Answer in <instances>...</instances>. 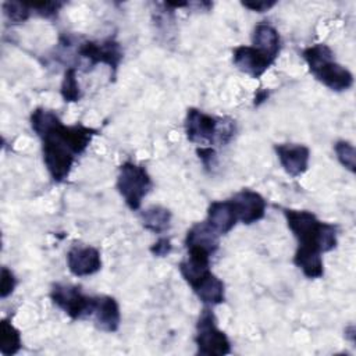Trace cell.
I'll use <instances>...</instances> for the list:
<instances>
[{"label":"cell","mask_w":356,"mask_h":356,"mask_svg":"<svg viewBox=\"0 0 356 356\" xmlns=\"http://www.w3.org/2000/svg\"><path fill=\"white\" fill-rule=\"evenodd\" d=\"M334 150L338 161L349 170L352 174L356 171V152L355 146L348 140H338L334 145Z\"/></svg>","instance_id":"obj_22"},{"label":"cell","mask_w":356,"mask_h":356,"mask_svg":"<svg viewBox=\"0 0 356 356\" xmlns=\"http://www.w3.org/2000/svg\"><path fill=\"white\" fill-rule=\"evenodd\" d=\"M120 195L131 210H138L142 199L152 189V178L143 165L127 161L121 164L115 184Z\"/></svg>","instance_id":"obj_5"},{"label":"cell","mask_w":356,"mask_h":356,"mask_svg":"<svg viewBox=\"0 0 356 356\" xmlns=\"http://www.w3.org/2000/svg\"><path fill=\"white\" fill-rule=\"evenodd\" d=\"M267 97H268V92L267 90H259L256 93V97H254V104L257 106V104L263 103L264 100H267Z\"/></svg>","instance_id":"obj_28"},{"label":"cell","mask_w":356,"mask_h":356,"mask_svg":"<svg viewBox=\"0 0 356 356\" xmlns=\"http://www.w3.org/2000/svg\"><path fill=\"white\" fill-rule=\"evenodd\" d=\"M17 285V280L11 270L7 267H1V278H0V296L4 299L13 293Z\"/></svg>","instance_id":"obj_24"},{"label":"cell","mask_w":356,"mask_h":356,"mask_svg":"<svg viewBox=\"0 0 356 356\" xmlns=\"http://www.w3.org/2000/svg\"><path fill=\"white\" fill-rule=\"evenodd\" d=\"M206 222L218 234H228L238 222V217L231 199L211 202L207 209Z\"/></svg>","instance_id":"obj_14"},{"label":"cell","mask_w":356,"mask_h":356,"mask_svg":"<svg viewBox=\"0 0 356 356\" xmlns=\"http://www.w3.org/2000/svg\"><path fill=\"white\" fill-rule=\"evenodd\" d=\"M92 316L95 317L96 327L104 332H115L120 327V306L113 296H96Z\"/></svg>","instance_id":"obj_13"},{"label":"cell","mask_w":356,"mask_h":356,"mask_svg":"<svg viewBox=\"0 0 356 356\" xmlns=\"http://www.w3.org/2000/svg\"><path fill=\"white\" fill-rule=\"evenodd\" d=\"M313 76L335 92H343L352 88V72L335 61L334 51L324 43L313 44L302 53Z\"/></svg>","instance_id":"obj_3"},{"label":"cell","mask_w":356,"mask_h":356,"mask_svg":"<svg viewBox=\"0 0 356 356\" xmlns=\"http://www.w3.org/2000/svg\"><path fill=\"white\" fill-rule=\"evenodd\" d=\"M238 221L250 225L260 221L266 214V200L264 197L250 189H242L231 197Z\"/></svg>","instance_id":"obj_9"},{"label":"cell","mask_w":356,"mask_h":356,"mask_svg":"<svg viewBox=\"0 0 356 356\" xmlns=\"http://www.w3.org/2000/svg\"><path fill=\"white\" fill-rule=\"evenodd\" d=\"M252 46L275 60L281 50V38L278 31L268 22H259L253 28Z\"/></svg>","instance_id":"obj_16"},{"label":"cell","mask_w":356,"mask_h":356,"mask_svg":"<svg viewBox=\"0 0 356 356\" xmlns=\"http://www.w3.org/2000/svg\"><path fill=\"white\" fill-rule=\"evenodd\" d=\"M284 216L288 228L298 241L293 264L306 278H321L324 275L321 254L337 246V225L320 221L316 214L307 210L284 209Z\"/></svg>","instance_id":"obj_2"},{"label":"cell","mask_w":356,"mask_h":356,"mask_svg":"<svg viewBox=\"0 0 356 356\" xmlns=\"http://www.w3.org/2000/svg\"><path fill=\"white\" fill-rule=\"evenodd\" d=\"M78 56L88 61V67L93 68L96 64H107L111 70V76L114 78L118 70V65L122 60V50L117 40L113 38L104 39L102 42L86 40L79 44L76 50Z\"/></svg>","instance_id":"obj_8"},{"label":"cell","mask_w":356,"mask_h":356,"mask_svg":"<svg viewBox=\"0 0 356 356\" xmlns=\"http://www.w3.org/2000/svg\"><path fill=\"white\" fill-rule=\"evenodd\" d=\"M197 156L204 167H211L216 157V152L211 147H200L197 149Z\"/></svg>","instance_id":"obj_27"},{"label":"cell","mask_w":356,"mask_h":356,"mask_svg":"<svg viewBox=\"0 0 356 356\" xmlns=\"http://www.w3.org/2000/svg\"><path fill=\"white\" fill-rule=\"evenodd\" d=\"M277 3L275 1H266V0H260V1H242V6L245 8H249L250 11H256V13H264L268 11L271 7H274Z\"/></svg>","instance_id":"obj_26"},{"label":"cell","mask_w":356,"mask_h":356,"mask_svg":"<svg viewBox=\"0 0 356 356\" xmlns=\"http://www.w3.org/2000/svg\"><path fill=\"white\" fill-rule=\"evenodd\" d=\"M236 68L252 78H260L275 61L253 46H238L232 56Z\"/></svg>","instance_id":"obj_10"},{"label":"cell","mask_w":356,"mask_h":356,"mask_svg":"<svg viewBox=\"0 0 356 356\" xmlns=\"http://www.w3.org/2000/svg\"><path fill=\"white\" fill-rule=\"evenodd\" d=\"M235 132L234 121L217 118L199 108H188L185 117V134L193 143H228Z\"/></svg>","instance_id":"obj_4"},{"label":"cell","mask_w":356,"mask_h":356,"mask_svg":"<svg viewBox=\"0 0 356 356\" xmlns=\"http://www.w3.org/2000/svg\"><path fill=\"white\" fill-rule=\"evenodd\" d=\"M22 346L21 334L8 320H1L0 325V352L4 356L15 355Z\"/></svg>","instance_id":"obj_19"},{"label":"cell","mask_w":356,"mask_h":356,"mask_svg":"<svg viewBox=\"0 0 356 356\" xmlns=\"http://www.w3.org/2000/svg\"><path fill=\"white\" fill-rule=\"evenodd\" d=\"M195 295L207 306H216L225 300L224 282L211 271L191 285Z\"/></svg>","instance_id":"obj_15"},{"label":"cell","mask_w":356,"mask_h":356,"mask_svg":"<svg viewBox=\"0 0 356 356\" xmlns=\"http://www.w3.org/2000/svg\"><path fill=\"white\" fill-rule=\"evenodd\" d=\"M67 266L75 277H88L102 268L100 252L93 246H72L67 253Z\"/></svg>","instance_id":"obj_12"},{"label":"cell","mask_w":356,"mask_h":356,"mask_svg":"<svg viewBox=\"0 0 356 356\" xmlns=\"http://www.w3.org/2000/svg\"><path fill=\"white\" fill-rule=\"evenodd\" d=\"M195 343L197 353L204 356H224L231 353V343L224 331L217 327L210 309H203L196 324Z\"/></svg>","instance_id":"obj_6"},{"label":"cell","mask_w":356,"mask_h":356,"mask_svg":"<svg viewBox=\"0 0 356 356\" xmlns=\"http://www.w3.org/2000/svg\"><path fill=\"white\" fill-rule=\"evenodd\" d=\"M172 250V245L170 238H159L152 246H150V252L153 256L157 257H164L167 254H170Z\"/></svg>","instance_id":"obj_25"},{"label":"cell","mask_w":356,"mask_h":356,"mask_svg":"<svg viewBox=\"0 0 356 356\" xmlns=\"http://www.w3.org/2000/svg\"><path fill=\"white\" fill-rule=\"evenodd\" d=\"M3 13L11 24H21L31 17L32 10L28 1H4Z\"/></svg>","instance_id":"obj_21"},{"label":"cell","mask_w":356,"mask_h":356,"mask_svg":"<svg viewBox=\"0 0 356 356\" xmlns=\"http://www.w3.org/2000/svg\"><path fill=\"white\" fill-rule=\"evenodd\" d=\"M50 299L72 320L92 316L95 298L82 292L81 286L72 284H53Z\"/></svg>","instance_id":"obj_7"},{"label":"cell","mask_w":356,"mask_h":356,"mask_svg":"<svg viewBox=\"0 0 356 356\" xmlns=\"http://www.w3.org/2000/svg\"><path fill=\"white\" fill-rule=\"evenodd\" d=\"M31 127L42 139L43 163L54 182L68 178L75 157L85 152L97 134L82 124L64 125L57 113L44 107L32 111Z\"/></svg>","instance_id":"obj_1"},{"label":"cell","mask_w":356,"mask_h":356,"mask_svg":"<svg viewBox=\"0 0 356 356\" xmlns=\"http://www.w3.org/2000/svg\"><path fill=\"white\" fill-rule=\"evenodd\" d=\"M218 234L206 222H196L192 225L185 238V246L188 248H200L211 254L218 249Z\"/></svg>","instance_id":"obj_17"},{"label":"cell","mask_w":356,"mask_h":356,"mask_svg":"<svg viewBox=\"0 0 356 356\" xmlns=\"http://www.w3.org/2000/svg\"><path fill=\"white\" fill-rule=\"evenodd\" d=\"M171 211L163 206H152L140 214L143 227L154 234L165 232L171 225Z\"/></svg>","instance_id":"obj_18"},{"label":"cell","mask_w":356,"mask_h":356,"mask_svg":"<svg viewBox=\"0 0 356 356\" xmlns=\"http://www.w3.org/2000/svg\"><path fill=\"white\" fill-rule=\"evenodd\" d=\"M280 164L291 177H299L307 171L310 150L299 143H280L274 146Z\"/></svg>","instance_id":"obj_11"},{"label":"cell","mask_w":356,"mask_h":356,"mask_svg":"<svg viewBox=\"0 0 356 356\" xmlns=\"http://www.w3.org/2000/svg\"><path fill=\"white\" fill-rule=\"evenodd\" d=\"M61 96L64 99V102L68 103H74V102H79L82 97V92L76 79V70L74 67L67 68V71L64 72V78L61 82Z\"/></svg>","instance_id":"obj_20"},{"label":"cell","mask_w":356,"mask_h":356,"mask_svg":"<svg viewBox=\"0 0 356 356\" xmlns=\"http://www.w3.org/2000/svg\"><path fill=\"white\" fill-rule=\"evenodd\" d=\"M32 13H36L44 18H53L57 15L58 10L64 6L61 1H28Z\"/></svg>","instance_id":"obj_23"}]
</instances>
